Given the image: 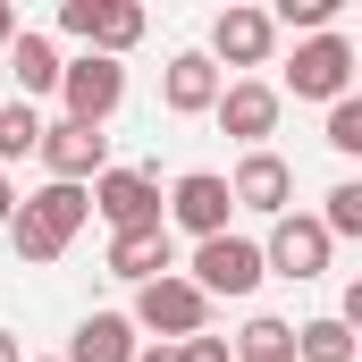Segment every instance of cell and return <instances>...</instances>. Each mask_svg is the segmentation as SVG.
<instances>
[{
	"instance_id": "26",
	"label": "cell",
	"mask_w": 362,
	"mask_h": 362,
	"mask_svg": "<svg viewBox=\"0 0 362 362\" xmlns=\"http://www.w3.org/2000/svg\"><path fill=\"white\" fill-rule=\"evenodd\" d=\"M8 211H17V185H8V169H0V228H8Z\"/></svg>"
},
{
	"instance_id": "17",
	"label": "cell",
	"mask_w": 362,
	"mask_h": 362,
	"mask_svg": "<svg viewBox=\"0 0 362 362\" xmlns=\"http://www.w3.org/2000/svg\"><path fill=\"white\" fill-rule=\"evenodd\" d=\"M177 270V245H169V228H135V236H110V278H127V286H152V278Z\"/></svg>"
},
{
	"instance_id": "8",
	"label": "cell",
	"mask_w": 362,
	"mask_h": 362,
	"mask_svg": "<svg viewBox=\"0 0 362 362\" xmlns=\"http://www.w3.org/2000/svg\"><path fill=\"white\" fill-rule=\"evenodd\" d=\"M270 51H278V25H270V8H253V0H228L219 17H211V68L228 76V68H270Z\"/></svg>"
},
{
	"instance_id": "14",
	"label": "cell",
	"mask_w": 362,
	"mask_h": 362,
	"mask_svg": "<svg viewBox=\"0 0 362 362\" xmlns=\"http://www.w3.org/2000/svg\"><path fill=\"white\" fill-rule=\"evenodd\" d=\"M59 68H68V59H59V42H51V34H34V25H25L8 51H0V85H17V101L59 93Z\"/></svg>"
},
{
	"instance_id": "20",
	"label": "cell",
	"mask_w": 362,
	"mask_h": 362,
	"mask_svg": "<svg viewBox=\"0 0 362 362\" xmlns=\"http://www.w3.org/2000/svg\"><path fill=\"white\" fill-rule=\"evenodd\" d=\"M34 144H42V110L8 93V101H0V169H8V160H25Z\"/></svg>"
},
{
	"instance_id": "21",
	"label": "cell",
	"mask_w": 362,
	"mask_h": 362,
	"mask_svg": "<svg viewBox=\"0 0 362 362\" xmlns=\"http://www.w3.org/2000/svg\"><path fill=\"white\" fill-rule=\"evenodd\" d=\"M312 219L329 228V245H337V236H362V185H354V177H346V185H329Z\"/></svg>"
},
{
	"instance_id": "7",
	"label": "cell",
	"mask_w": 362,
	"mask_h": 362,
	"mask_svg": "<svg viewBox=\"0 0 362 362\" xmlns=\"http://www.w3.org/2000/svg\"><path fill=\"white\" fill-rule=\"evenodd\" d=\"M329 253H337V245H329V228H320L312 211H278L270 236H262V270H270V278H295V286L329 270Z\"/></svg>"
},
{
	"instance_id": "28",
	"label": "cell",
	"mask_w": 362,
	"mask_h": 362,
	"mask_svg": "<svg viewBox=\"0 0 362 362\" xmlns=\"http://www.w3.org/2000/svg\"><path fill=\"white\" fill-rule=\"evenodd\" d=\"M135 362H177V346H144V354H135Z\"/></svg>"
},
{
	"instance_id": "2",
	"label": "cell",
	"mask_w": 362,
	"mask_h": 362,
	"mask_svg": "<svg viewBox=\"0 0 362 362\" xmlns=\"http://www.w3.org/2000/svg\"><path fill=\"white\" fill-rule=\"evenodd\" d=\"M127 320H135V337L152 329L160 346H185V337L211 329V303H202V286L185 270H169V278H152V286H135V312H127Z\"/></svg>"
},
{
	"instance_id": "5",
	"label": "cell",
	"mask_w": 362,
	"mask_h": 362,
	"mask_svg": "<svg viewBox=\"0 0 362 362\" xmlns=\"http://www.w3.org/2000/svg\"><path fill=\"white\" fill-rule=\"evenodd\" d=\"M93 219H110V236H135V228H160V177L152 169H101L85 185Z\"/></svg>"
},
{
	"instance_id": "12",
	"label": "cell",
	"mask_w": 362,
	"mask_h": 362,
	"mask_svg": "<svg viewBox=\"0 0 362 362\" xmlns=\"http://www.w3.org/2000/svg\"><path fill=\"white\" fill-rule=\"evenodd\" d=\"M34 160L51 169V185H93L101 169H110V135H101V127H76V118H59V127H42Z\"/></svg>"
},
{
	"instance_id": "1",
	"label": "cell",
	"mask_w": 362,
	"mask_h": 362,
	"mask_svg": "<svg viewBox=\"0 0 362 362\" xmlns=\"http://www.w3.org/2000/svg\"><path fill=\"white\" fill-rule=\"evenodd\" d=\"M85 219H93L85 185H34V194H17V211H8V245H17L25 270H51V262L76 245Z\"/></svg>"
},
{
	"instance_id": "6",
	"label": "cell",
	"mask_w": 362,
	"mask_h": 362,
	"mask_svg": "<svg viewBox=\"0 0 362 362\" xmlns=\"http://www.w3.org/2000/svg\"><path fill=\"white\" fill-rule=\"evenodd\" d=\"M194 286H202V303H219V295H228V303H236V295H253V286H262V245H253V236H202V245H194Z\"/></svg>"
},
{
	"instance_id": "25",
	"label": "cell",
	"mask_w": 362,
	"mask_h": 362,
	"mask_svg": "<svg viewBox=\"0 0 362 362\" xmlns=\"http://www.w3.org/2000/svg\"><path fill=\"white\" fill-rule=\"evenodd\" d=\"M17 34H25V17H17V8H8V0H0V51H8V42H17Z\"/></svg>"
},
{
	"instance_id": "9",
	"label": "cell",
	"mask_w": 362,
	"mask_h": 362,
	"mask_svg": "<svg viewBox=\"0 0 362 362\" xmlns=\"http://www.w3.org/2000/svg\"><path fill=\"white\" fill-rule=\"evenodd\" d=\"M228 211H236V202H228V177H219V169H185V177L160 194V228H185L194 245H202V236H228Z\"/></svg>"
},
{
	"instance_id": "23",
	"label": "cell",
	"mask_w": 362,
	"mask_h": 362,
	"mask_svg": "<svg viewBox=\"0 0 362 362\" xmlns=\"http://www.w3.org/2000/svg\"><path fill=\"white\" fill-rule=\"evenodd\" d=\"M320 144H329V152H346V160L362 152V93H346V101H329V135H320Z\"/></svg>"
},
{
	"instance_id": "30",
	"label": "cell",
	"mask_w": 362,
	"mask_h": 362,
	"mask_svg": "<svg viewBox=\"0 0 362 362\" xmlns=\"http://www.w3.org/2000/svg\"><path fill=\"white\" fill-rule=\"evenodd\" d=\"M0 101H8V85H0Z\"/></svg>"
},
{
	"instance_id": "11",
	"label": "cell",
	"mask_w": 362,
	"mask_h": 362,
	"mask_svg": "<svg viewBox=\"0 0 362 362\" xmlns=\"http://www.w3.org/2000/svg\"><path fill=\"white\" fill-rule=\"evenodd\" d=\"M59 101H68V118H76V127H101V118L127 101V59L76 51V59L59 68Z\"/></svg>"
},
{
	"instance_id": "19",
	"label": "cell",
	"mask_w": 362,
	"mask_h": 362,
	"mask_svg": "<svg viewBox=\"0 0 362 362\" xmlns=\"http://www.w3.org/2000/svg\"><path fill=\"white\" fill-rule=\"evenodd\" d=\"M228 362H295V320H245V337H236V354Z\"/></svg>"
},
{
	"instance_id": "24",
	"label": "cell",
	"mask_w": 362,
	"mask_h": 362,
	"mask_svg": "<svg viewBox=\"0 0 362 362\" xmlns=\"http://www.w3.org/2000/svg\"><path fill=\"white\" fill-rule=\"evenodd\" d=\"M177 362H228V337L202 329V337H185V346H177Z\"/></svg>"
},
{
	"instance_id": "18",
	"label": "cell",
	"mask_w": 362,
	"mask_h": 362,
	"mask_svg": "<svg viewBox=\"0 0 362 362\" xmlns=\"http://www.w3.org/2000/svg\"><path fill=\"white\" fill-rule=\"evenodd\" d=\"M295 362H354V329H346L337 312L303 320V329H295Z\"/></svg>"
},
{
	"instance_id": "27",
	"label": "cell",
	"mask_w": 362,
	"mask_h": 362,
	"mask_svg": "<svg viewBox=\"0 0 362 362\" xmlns=\"http://www.w3.org/2000/svg\"><path fill=\"white\" fill-rule=\"evenodd\" d=\"M0 362H25V346H17V337H8V329H0Z\"/></svg>"
},
{
	"instance_id": "3",
	"label": "cell",
	"mask_w": 362,
	"mask_h": 362,
	"mask_svg": "<svg viewBox=\"0 0 362 362\" xmlns=\"http://www.w3.org/2000/svg\"><path fill=\"white\" fill-rule=\"evenodd\" d=\"M286 93L295 101H346L354 93V42L346 34H303L295 59H286ZM278 93V101H286Z\"/></svg>"
},
{
	"instance_id": "22",
	"label": "cell",
	"mask_w": 362,
	"mask_h": 362,
	"mask_svg": "<svg viewBox=\"0 0 362 362\" xmlns=\"http://www.w3.org/2000/svg\"><path fill=\"white\" fill-rule=\"evenodd\" d=\"M337 8H346V0H278L270 25H278V34H286V25H295V34H329V25H337Z\"/></svg>"
},
{
	"instance_id": "13",
	"label": "cell",
	"mask_w": 362,
	"mask_h": 362,
	"mask_svg": "<svg viewBox=\"0 0 362 362\" xmlns=\"http://www.w3.org/2000/svg\"><path fill=\"white\" fill-rule=\"evenodd\" d=\"M228 202L253 211V219H278V211H295V169H286L278 152H245V160L228 169Z\"/></svg>"
},
{
	"instance_id": "10",
	"label": "cell",
	"mask_w": 362,
	"mask_h": 362,
	"mask_svg": "<svg viewBox=\"0 0 362 362\" xmlns=\"http://www.w3.org/2000/svg\"><path fill=\"white\" fill-rule=\"evenodd\" d=\"M278 110H286V101H278L270 76H228V85H219V101H211V118H219V127H228L245 152H270Z\"/></svg>"
},
{
	"instance_id": "16",
	"label": "cell",
	"mask_w": 362,
	"mask_h": 362,
	"mask_svg": "<svg viewBox=\"0 0 362 362\" xmlns=\"http://www.w3.org/2000/svg\"><path fill=\"white\" fill-rule=\"evenodd\" d=\"M135 354H144V337H135V320H127V312H85L59 362H135Z\"/></svg>"
},
{
	"instance_id": "29",
	"label": "cell",
	"mask_w": 362,
	"mask_h": 362,
	"mask_svg": "<svg viewBox=\"0 0 362 362\" xmlns=\"http://www.w3.org/2000/svg\"><path fill=\"white\" fill-rule=\"evenodd\" d=\"M34 362H59V354H34Z\"/></svg>"
},
{
	"instance_id": "15",
	"label": "cell",
	"mask_w": 362,
	"mask_h": 362,
	"mask_svg": "<svg viewBox=\"0 0 362 362\" xmlns=\"http://www.w3.org/2000/svg\"><path fill=\"white\" fill-rule=\"evenodd\" d=\"M219 85H228V76H219L202 51H177V59L160 68V110H169V118H211Z\"/></svg>"
},
{
	"instance_id": "4",
	"label": "cell",
	"mask_w": 362,
	"mask_h": 362,
	"mask_svg": "<svg viewBox=\"0 0 362 362\" xmlns=\"http://www.w3.org/2000/svg\"><path fill=\"white\" fill-rule=\"evenodd\" d=\"M144 8L135 0H59V34H76L85 51H101V59H127L135 42H144Z\"/></svg>"
}]
</instances>
